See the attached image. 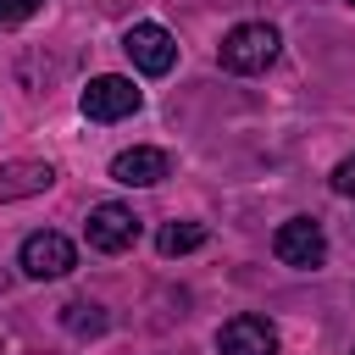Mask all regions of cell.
<instances>
[{"mask_svg": "<svg viewBox=\"0 0 355 355\" xmlns=\"http://www.w3.org/2000/svg\"><path fill=\"white\" fill-rule=\"evenodd\" d=\"M166 172H172L166 150H150V144H133V150H122V155L111 161V178L128 183V189H150V183H161Z\"/></svg>", "mask_w": 355, "mask_h": 355, "instance_id": "8", "label": "cell"}, {"mask_svg": "<svg viewBox=\"0 0 355 355\" xmlns=\"http://www.w3.org/2000/svg\"><path fill=\"white\" fill-rule=\"evenodd\" d=\"M327 183H333V194H344V200H355V155H349V161H338Z\"/></svg>", "mask_w": 355, "mask_h": 355, "instance_id": "13", "label": "cell"}, {"mask_svg": "<svg viewBox=\"0 0 355 355\" xmlns=\"http://www.w3.org/2000/svg\"><path fill=\"white\" fill-rule=\"evenodd\" d=\"M349 6H355V0H349Z\"/></svg>", "mask_w": 355, "mask_h": 355, "instance_id": "15", "label": "cell"}, {"mask_svg": "<svg viewBox=\"0 0 355 355\" xmlns=\"http://www.w3.org/2000/svg\"><path fill=\"white\" fill-rule=\"evenodd\" d=\"M61 327L78 333V338H100V333L111 327V316H105L100 300H67V305H61Z\"/></svg>", "mask_w": 355, "mask_h": 355, "instance_id": "10", "label": "cell"}, {"mask_svg": "<svg viewBox=\"0 0 355 355\" xmlns=\"http://www.w3.org/2000/svg\"><path fill=\"white\" fill-rule=\"evenodd\" d=\"M55 183V166L50 161H0V205L6 200H33Z\"/></svg>", "mask_w": 355, "mask_h": 355, "instance_id": "9", "label": "cell"}, {"mask_svg": "<svg viewBox=\"0 0 355 355\" xmlns=\"http://www.w3.org/2000/svg\"><path fill=\"white\" fill-rule=\"evenodd\" d=\"M17 266H22L33 283H55V277H67V272L78 266V244H72L67 233H50V227H39V233H28V239H22V250H17Z\"/></svg>", "mask_w": 355, "mask_h": 355, "instance_id": "2", "label": "cell"}, {"mask_svg": "<svg viewBox=\"0 0 355 355\" xmlns=\"http://www.w3.org/2000/svg\"><path fill=\"white\" fill-rule=\"evenodd\" d=\"M272 255H277L283 266H300V272L322 266V261H327V233H322V222H316V216H288V222L272 233Z\"/></svg>", "mask_w": 355, "mask_h": 355, "instance_id": "4", "label": "cell"}, {"mask_svg": "<svg viewBox=\"0 0 355 355\" xmlns=\"http://www.w3.org/2000/svg\"><path fill=\"white\" fill-rule=\"evenodd\" d=\"M83 239H89V250H100V255L133 250V244H139V216H133V205L100 200V205L89 211V222H83Z\"/></svg>", "mask_w": 355, "mask_h": 355, "instance_id": "3", "label": "cell"}, {"mask_svg": "<svg viewBox=\"0 0 355 355\" xmlns=\"http://www.w3.org/2000/svg\"><path fill=\"white\" fill-rule=\"evenodd\" d=\"M277 44H283V39H277L272 22H239V28H227L216 61H222V72L250 78V72H266V67L277 61Z\"/></svg>", "mask_w": 355, "mask_h": 355, "instance_id": "1", "label": "cell"}, {"mask_svg": "<svg viewBox=\"0 0 355 355\" xmlns=\"http://www.w3.org/2000/svg\"><path fill=\"white\" fill-rule=\"evenodd\" d=\"M216 349L222 355H277V333L266 316H227L222 333H216Z\"/></svg>", "mask_w": 355, "mask_h": 355, "instance_id": "7", "label": "cell"}, {"mask_svg": "<svg viewBox=\"0 0 355 355\" xmlns=\"http://www.w3.org/2000/svg\"><path fill=\"white\" fill-rule=\"evenodd\" d=\"M78 105H83L89 122H122V116L139 111V89H133V78L100 72V78H89V89L78 94Z\"/></svg>", "mask_w": 355, "mask_h": 355, "instance_id": "6", "label": "cell"}, {"mask_svg": "<svg viewBox=\"0 0 355 355\" xmlns=\"http://www.w3.org/2000/svg\"><path fill=\"white\" fill-rule=\"evenodd\" d=\"M349 355H355V349H349Z\"/></svg>", "mask_w": 355, "mask_h": 355, "instance_id": "14", "label": "cell"}, {"mask_svg": "<svg viewBox=\"0 0 355 355\" xmlns=\"http://www.w3.org/2000/svg\"><path fill=\"white\" fill-rule=\"evenodd\" d=\"M200 244H205V222H166L161 239H155L161 255H189V250H200Z\"/></svg>", "mask_w": 355, "mask_h": 355, "instance_id": "11", "label": "cell"}, {"mask_svg": "<svg viewBox=\"0 0 355 355\" xmlns=\"http://www.w3.org/2000/svg\"><path fill=\"white\" fill-rule=\"evenodd\" d=\"M39 6H44V0H0V28H17V22H28Z\"/></svg>", "mask_w": 355, "mask_h": 355, "instance_id": "12", "label": "cell"}, {"mask_svg": "<svg viewBox=\"0 0 355 355\" xmlns=\"http://www.w3.org/2000/svg\"><path fill=\"white\" fill-rule=\"evenodd\" d=\"M122 50H128V61H133L144 78H166V72L178 67V39H172L161 22H133V28L122 33Z\"/></svg>", "mask_w": 355, "mask_h": 355, "instance_id": "5", "label": "cell"}]
</instances>
